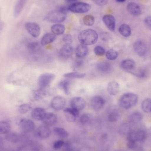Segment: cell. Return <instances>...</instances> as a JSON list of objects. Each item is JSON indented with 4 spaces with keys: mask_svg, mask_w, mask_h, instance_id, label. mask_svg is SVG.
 Returning a JSON list of instances; mask_svg holds the SVG:
<instances>
[{
    "mask_svg": "<svg viewBox=\"0 0 151 151\" xmlns=\"http://www.w3.org/2000/svg\"><path fill=\"white\" fill-rule=\"evenodd\" d=\"M73 51V47L70 45L65 44L60 50V56L65 59L69 58L72 55Z\"/></svg>",
    "mask_w": 151,
    "mask_h": 151,
    "instance_id": "obj_16",
    "label": "cell"
},
{
    "mask_svg": "<svg viewBox=\"0 0 151 151\" xmlns=\"http://www.w3.org/2000/svg\"><path fill=\"white\" fill-rule=\"evenodd\" d=\"M134 75L139 77V78H144L147 75L146 71L145 70H143V69H140L138 70L137 71L135 72L132 73Z\"/></svg>",
    "mask_w": 151,
    "mask_h": 151,
    "instance_id": "obj_44",
    "label": "cell"
},
{
    "mask_svg": "<svg viewBox=\"0 0 151 151\" xmlns=\"http://www.w3.org/2000/svg\"><path fill=\"white\" fill-rule=\"evenodd\" d=\"M65 151H72L71 150H66Z\"/></svg>",
    "mask_w": 151,
    "mask_h": 151,
    "instance_id": "obj_56",
    "label": "cell"
},
{
    "mask_svg": "<svg viewBox=\"0 0 151 151\" xmlns=\"http://www.w3.org/2000/svg\"><path fill=\"white\" fill-rule=\"evenodd\" d=\"M111 64L107 62H101L96 65L98 71L102 73H107L111 70Z\"/></svg>",
    "mask_w": 151,
    "mask_h": 151,
    "instance_id": "obj_20",
    "label": "cell"
},
{
    "mask_svg": "<svg viewBox=\"0 0 151 151\" xmlns=\"http://www.w3.org/2000/svg\"><path fill=\"white\" fill-rule=\"evenodd\" d=\"M138 101V97L133 93H127L122 95L119 100V104L123 109L128 110L134 106Z\"/></svg>",
    "mask_w": 151,
    "mask_h": 151,
    "instance_id": "obj_2",
    "label": "cell"
},
{
    "mask_svg": "<svg viewBox=\"0 0 151 151\" xmlns=\"http://www.w3.org/2000/svg\"><path fill=\"white\" fill-rule=\"evenodd\" d=\"M70 104L72 107L80 111L85 108L86 103L85 100L82 98L75 97L71 100Z\"/></svg>",
    "mask_w": 151,
    "mask_h": 151,
    "instance_id": "obj_11",
    "label": "cell"
},
{
    "mask_svg": "<svg viewBox=\"0 0 151 151\" xmlns=\"http://www.w3.org/2000/svg\"><path fill=\"white\" fill-rule=\"evenodd\" d=\"M142 109L146 113L151 112V99H147L143 101L142 104Z\"/></svg>",
    "mask_w": 151,
    "mask_h": 151,
    "instance_id": "obj_36",
    "label": "cell"
},
{
    "mask_svg": "<svg viewBox=\"0 0 151 151\" xmlns=\"http://www.w3.org/2000/svg\"><path fill=\"white\" fill-rule=\"evenodd\" d=\"M65 1L67 3L69 4L70 5V4H73L77 2L78 0H65Z\"/></svg>",
    "mask_w": 151,
    "mask_h": 151,
    "instance_id": "obj_51",
    "label": "cell"
},
{
    "mask_svg": "<svg viewBox=\"0 0 151 151\" xmlns=\"http://www.w3.org/2000/svg\"><path fill=\"white\" fill-rule=\"evenodd\" d=\"M27 0H18L14 8V15L16 17H17L21 14L23 11Z\"/></svg>",
    "mask_w": 151,
    "mask_h": 151,
    "instance_id": "obj_21",
    "label": "cell"
},
{
    "mask_svg": "<svg viewBox=\"0 0 151 151\" xmlns=\"http://www.w3.org/2000/svg\"><path fill=\"white\" fill-rule=\"evenodd\" d=\"M71 82L68 80L61 81L58 84V87L64 91L65 93L69 95L70 93Z\"/></svg>",
    "mask_w": 151,
    "mask_h": 151,
    "instance_id": "obj_24",
    "label": "cell"
},
{
    "mask_svg": "<svg viewBox=\"0 0 151 151\" xmlns=\"http://www.w3.org/2000/svg\"><path fill=\"white\" fill-rule=\"evenodd\" d=\"M127 147L129 150H134L137 149V144L136 142H130V141H128L127 143Z\"/></svg>",
    "mask_w": 151,
    "mask_h": 151,
    "instance_id": "obj_48",
    "label": "cell"
},
{
    "mask_svg": "<svg viewBox=\"0 0 151 151\" xmlns=\"http://www.w3.org/2000/svg\"><path fill=\"white\" fill-rule=\"evenodd\" d=\"M133 137L136 142H142L145 140L146 134L143 130H138L133 132Z\"/></svg>",
    "mask_w": 151,
    "mask_h": 151,
    "instance_id": "obj_25",
    "label": "cell"
},
{
    "mask_svg": "<svg viewBox=\"0 0 151 151\" xmlns=\"http://www.w3.org/2000/svg\"><path fill=\"white\" fill-rule=\"evenodd\" d=\"M136 151H144L142 149H141V148H140V149H137L136 150Z\"/></svg>",
    "mask_w": 151,
    "mask_h": 151,
    "instance_id": "obj_55",
    "label": "cell"
},
{
    "mask_svg": "<svg viewBox=\"0 0 151 151\" xmlns=\"http://www.w3.org/2000/svg\"><path fill=\"white\" fill-rule=\"evenodd\" d=\"M91 117L88 114H83L80 118V122L83 125H86L90 122Z\"/></svg>",
    "mask_w": 151,
    "mask_h": 151,
    "instance_id": "obj_40",
    "label": "cell"
},
{
    "mask_svg": "<svg viewBox=\"0 0 151 151\" xmlns=\"http://www.w3.org/2000/svg\"><path fill=\"white\" fill-rule=\"evenodd\" d=\"M128 11L130 14L134 16H139L141 14V9L137 4L134 2H130L127 6Z\"/></svg>",
    "mask_w": 151,
    "mask_h": 151,
    "instance_id": "obj_19",
    "label": "cell"
},
{
    "mask_svg": "<svg viewBox=\"0 0 151 151\" xmlns=\"http://www.w3.org/2000/svg\"><path fill=\"white\" fill-rule=\"evenodd\" d=\"M20 136L19 135L13 132H9L6 134L5 136V138L8 142L12 143H17L20 140Z\"/></svg>",
    "mask_w": 151,
    "mask_h": 151,
    "instance_id": "obj_28",
    "label": "cell"
},
{
    "mask_svg": "<svg viewBox=\"0 0 151 151\" xmlns=\"http://www.w3.org/2000/svg\"><path fill=\"white\" fill-rule=\"evenodd\" d=\"M67 17V13L59 9L50 12L47 16V19L50 22L56 24L63 23Z\"/></svg>",
    "mask_w": 151,
    "mask_h": 151,
    "instance_id": "obj_3",
    "label": "cell"
},
{
    "mask_svg": "<svg viewBox=\"0 0 151 151\" xmlns=\"http://www.w3.org/2000/svg\"><path fill=\"white\" fill-rule=\"evenodd\" d=\"M3 145V141L1 137H0V148H1Z\"/></svg>",
    "mask_w": 151,
    "mask_h": 151,
    "instance_id": "obj_53",
    "label": "cell"
},
{
    "mask_svg": "<svg viewBox=\"0 0 151 151\" xmlns=\"http://www.w3.org/2000/svg\"><path fill=\"white\" fill-rule=\"evenodd\" d=\"M11 129V126L9 122L0 121V134H8Z\"/></svg>",
    "mask_w": 151,
    "mask_h": 151,
    "instance_id": "obj_30",
    "label": "cell"
},
{
    "mask_svg": "<svg viewBox=\"0 0 151 151\" xmlns=\"http://www.w3.org/2000/svg\"><path fill=\"white\" fill-rule=\"evenodd\" d=\"M88 49L87 46L81 44L78 45L75 50V54L76 57L78 58H83L88 55Z\"/></svg>",
    "mask_w": 151,
    "mask_h": 151,
    "instance_id": "obj_18",
    "label": "cell"
},
{
    "mask_svg": "<svg viewBox=\"0 0 151 151\" xmlns=\"http://www.w3.org/2000/svg\"><path fill=\"white\" fill-rule=\"evenodd\" d=\"M83 22L84 24L88 26H91L95 24V19L92 15H88L83 18Z\"/></svg>",
    "mask_w": 151,
    "mask_h": 151,
    "instance_id": "obj_37",
    "label": "cell"
},
{
    "mask_svg": "<svg viewBox=\"0 0 151 151\" xmlns=\"http://www.w3.org/2000/svg\"><path fill=\"white\" fill-rule=\"evenodd\" d=\"M103 21L110 31L111 32L115 31L116 22L113 16L110 14L104 15L103 17Z\"/></svg>",
    "mask_w": 151,
    "mask_h": 151,
    "instance_id": "obj_12",
    "label": "cell"
},
{
    "mask_svg": "<svg viewBox=\"0 0 151 151\" xmlns=\"http://www.w3.org/2000/svg\"><path fill=\"white\" fill-rule=\"evenodd\" d=\"M91 1L99 6H104L108 3V0H91Z\"/></svg>",
    "mask_w": 151,
    "mask_h": 151,
    "instance_id": "obj_47",
    "label": "cell"
},
{
    "mask_svg": "<svg viewBox=\"0 0 151 151\" xmlns=\"http://www.w3.org/2000/svg\"><path fill=\"white\" fill-rule=\"evenodd\" d=\"M65 142L64 141L62 140H58L54 143L53 147L55 150H58L61 149L64 145Z\"/></svg>",
    "mask_w": 151,
    "mask_h": 151,
    "instance_id": "obj_46",
    "label": "cell"
},
{
    "mask_svg": "<svg viewBox=\"0 0 151 151\" xmlns=\"http://www.w3.org/2000/svg\"><path fill=\"white\" fill-rule=\"evenodd\" d=\"M46 114L47 113L44 109L38 107L33 110L31 113V116L34 119L40 121L43 120Z\"/></svg>",
    "mask_w": 151,
    "mask_h": 151,
    "instance_id": "obj_14",
    "label": "cell"
},
{
    "mask_svg": "<svg viewBox=\"0 0 151 151\" xmlns=\"http://www.w3.org/2000/svg\"><path fill=\"white\" fill-rule=\"evenodd\" d=\"M116 1L119 3H123L126 1V0H116Z\"/></svg>",
    "mask_w": 151,
    "mask_h": 151,
    "instance_id": "obj_54",
    "label": "cell"
},
{
    "mask_svg": "<svg viewBox=\"0 0 151 151\" xmlns=\"http://www.w3.org/2000/svg\"></svg>",
    "mask_w": 151,
    "mask_h": 151,
    "instance_id": "obj_58",
    "label": "cell"
},
{
    "mask_svg": "<svg viewBox=\"0 0 151 151\" xmlns=\"http://www.w3.org/2000/svg\"><path fill=\"white\" fill-rule=\"evenodd\" d=\"M145 23L147 27L151 30V16H149L145 19Z\"/></svg>",
    "mask_w": 151,
    "mask_h": 151,
    "instance_id": "obj_49",
    "label": "cell"
},
{
    "mask_svg": "<svg viewBox=\"0 0 151 151\" xmlns=\"http://www.w3.org/2000/svg\"><path fill=\"white\" fill-rule=\"evenodd\" d=\"M51 31L53 34L56 35H61L65 31V27L62 24H55L51 27Z\"/></svg>",
    "mask_w": 151,
    "mask_h": 151,
    "instance_id": "obj_29",
    "label": "cell"
},
{
    "mask_svg": "<svg viewBox=\"0 0 151 151\" xmlns=\"http://www.w3.org/2000/svg\"><path fill=\"white\" fill-rule=\"evenodd\" d=\"M150 87H151V82H150Z\"/></svg>",
    "mask_w": 151,
    "mask_h": 151,
    "instance_id": "obj_57",
    "label": "cell"
},
{
    "mask_svg": "<svg viewBox=\"0 0 151 151\" xmlns=\"http://www.w3.org/2000/svg\"><path fill=\"white\" fill-rule=\"evenodd\" d=\"M105 101L100 96H95L91 100V105L93 109L96 111L101 110L104 106Z\"/></svg>",
    "mask_w": 151,
    "mask_h": 151,
    "instance_id": "obj_13",
    "label": "cell"
},
{
    "mask_svg": "<svg viewBox=\"0 0 151 151\" xmlns=\"http://www.w3.org/2000/svg\"><path fill=\"white\" fill-rule=\"evenodd\" d=\"M119 133L122 136L127 135L129 134L131 131L130 127L127 124H124L122 125L119 128Z\"/></svg>",
    "mask_w": 151,
    "mask_h": 151,
    "instance_id": "obj_39",
    "label": "cell"
},
{
    "mask_svg": "<svg viewBox=\"0 0 151 151\" xmlns=\"http://www.w3.org/2000/svg\"><path fill=\"white\" fill-rule=\"evenodd\" d=\"M26 29L28 32L34 38H38L41 34V28L37 23L27 22L25 24Z\"/></svg>",
    "mask_w": 151,
    "mask_h": 151,
    "instance_id": "obj_6",
    "label": "cell"
},
{
    "mask_svg": "<svg viewBox=\"0 0 151 151\" xmlns=\"http://www.w3.org/2000/svg\"><path fill=\"white\" fill-rule=\"evenodd\" d=\"M3 23L0 19V31L2 30L3 28Z\"/></svg>",
    "mask_w": 151,
    "mask_h": 151,
    "instance_id": "obj_52",
    "label": "cell"
},
{
    "mask_svg": "<svg viewBox=\"0 0 151 151\" xmlns=\"http://www.w3.org/2000/svg\"><path fill=\"white\" fill-rule=\"evenodd\" d=\"M31 105L28 104H23L19 106V112L20 113L24 114L27 113L30 110H31Z\"/></svg>",
    "mask_w": 151,
    "mask_h": 151,
    "instance_id": "obj_42",
    "label": "cell"
},
{
    "mask_svg": "<svg viewBox=\"0 0 151 151\" xmlns=\"http://www.w3.org/2000/svg\"><path fill=\"white\" fill-rule=\"evenodd\" d=\"M64 112L65 113H67L70 114L76 117V118L79 117V111L75 108L73 107H69V108H65L64 110Z\"/></svg>",
    "mask_w": 151,
    "mask_h": 151,
    "instance_id": "obj_41",
    "label": "cell"
},
{
    "mask_svg": "<svg viewBox=\"0 0 151 151\" xmlns=\"http://www.w3.org/2000/svg\"><path fill=\"white\" fill-rule=\"evenodd\" d=\"M56 38L55 35L52 33H47L43 35L41 41V44L45 46L54 42Z\"/></svg>",
    "mask_w": 151,
    "mask_h": 151,
    "instance_id": "obj_23",
    "label": "cell"
},
{
    "mask_svg": "<svg viewBox=\"0 0 151 151\" xmlns=\"http://www.w3.org/2000/svg\"><path fill=\"white\" fill-rule=\"evenodd\" d=\"M118 55V52L114 49L109 50L106 54V58L111 61H113L117 59Z\"/></svg>",
    "mask_w": 151,
    "mask_h": 151,
    "instance_id": "obj_38",
    "label": "cell"
},
{
    "mask_svg": "<svg viewBox=\"0 0 151 151\" xmlns=\"http://www.w3.org/2000/svg\"><path fill=\"white\" fill-rule=\"evenodd\" d=\"M120 118L119 113L117 111H113L109 113L108 115V119L111 123L117 122Z\"/></svg>",
    "mask_w": 151,
    "mask_h": 151,
    "instance_id": "obj_35",
    "label": "cell"
},
{
    "mask_svg": "<svg viewBox=\"0 0 151 151\" xmlns=\"http://www.w3.org/2000/svg\"><path fill=\"white\" fill-rule=\"evenodd\" d=\"M55 78V75L53 73H48L41 74L38 79V84L40 88L47 89Z\"/></svg>",
    "mask_w": 151,
    "mask_h": 151,
    "instance_id": "obj_5",
    "label": "cell"
},
{
    "mask_svg": "<svg viewBox=\"0 0 151 151\" xmlns=\"http://www.w3.org/2000/svg\"><path fill=\"white\" fill-rule=\"evenodd\" d=\"M121 67L122 70L128 72H131L135 66L134 61L130 59H125L121 63Z\"/></svg>",
    "mask_w": 151,
    "mask_h": 151,
    "instance_id": "obj_15",
    "label": "cell"
},
{
    "mask_svg": "<svg viewBox=\"0 0 151 151\" xmlns=\"http://www.w3.org/2000/svg\"><path fill=\"white\" fill-rule=\"evenodd\" d=\"M98 37V34L96 31L89 29L82 31L78 38L81 44L88 46L95 44L97 42Z\"/></svg>",
    "mask_w": 151,
    "mask_h": 151,
    "instance_id": "obj_1",
    "label": "cell"
},
{
    "mask_svg": "<svg viewBox=\"0 0 151 151\" xmlns=\"http://www.w3.org/2000/svg\"><path fill=\"white\" fill-rule=\"evenodd\" d=\"M119 32L122 35L125 37H128L131 35V28L126 24H123L119 27Z\"/></svg>",
    "mask_w": 151,
    "mask_h": 151,
    "instance_id": "obj_27",
    "label": "cell"
},
{
    "mask_svg": "<svg viewBox=\"0 0 151 151\" xmlns=\"http://www.w3.org/2000/svg\"><path fill=\"white\" fill-rule=\"evenodd\" d=\"M91 6L89 4L77 2L68 6L69 11L75 13H84L88 12L91 9Z\"/></svg>",
    "mask_w": 151,
    "mask_h": 151,
    "instance_id": "obj_4",
    "label": "cell"
},
{
    "mask_svg": "<svg viewBox=\"0 0 151 151\" xmlns=\"http://www.w3.org/2000/svg\"><path fill=\"white\" fill-rule=\"evenodd\" d=\"M143 119V115L139 112L133 113L129 118V122L131 124H136L140 122Z\"/></svg>",
    "mask_w": 151,
    "mask_h": 151,
    "instance_id": "obj_26",
    "label": "cell"
},
{
    "mask_svg": "<svg viewBox=\"0 0 151 151\" xmlns=\"http://www.w3.org/2000/svg\"><path fill=\"white\" fill-rule=\"evenodd\" d=\"M107 91L110 95L115 96L119 93V85L116 82L109 83L107 85Z\"/></svg>",
    "mask_w": 151,
    "mask_h": 151,
    "instance_id": "obj_22",
    "label": "cell"
},
{
    "mask_svg": "<svg viewBox=\"0 0 151 151\" xmlns=\"http://www.w3.org/2000/svg\"><path fill=\"white\" fill-rule=\"evenodd\" d=\"M19 127L24 133H30L34 130L35 127L34 122L29 119H22L19 122Z\"/></svg>",
    "mask_w": 151,
    "mask_h": 151,
    "instance_id": "obj_7",
    "label": "cell"
},
{
    "mask_svg": "<svg viewBox=\"0 0 151 151\" xmlns=\"http://www.w3.org/2000/svg\"><path fill=\"white\" fill-rule=\"evenodd\" d=\"M94 53L96 55L102 56L105 54L106 51L104 49L100 46H96L94 49Z\"/></svg>",
    "mask_w": 151,
    "mask_h": 151,
    "instance_id": "obj_43",
    "label": "cell"
},
{
    "mask_svg": "<svg viewBox=\"0 0 151 151\" xmlns=\"http://www.w3.org/2000/svg\"><path fill=\"white\" fill-rule=\"evenodd\" d=\"M66 100L64 98L60 96L55 97L52 99L50 103L51 107L55 111H59L64 108Z\"/></svg>",
    "mask_w": 151,
    "mask_h": 151,
    "instance_id": "obj_8",
    "label": "cell"
},
{
    "mask_svg": "<svg viewBox=\"0 0 151 151\" xmlns=\"http://www.w3.org/2000/svg\"><path fill=\"white\" fill-rule=\"evenodd\" d=\"M83 61L81 59L76 60L75 63V66L76 68H80L83 65Z\"/></svg>",
    "mask_w": 151,
    "mask_h": 151,
    "instance_id": "obj_50",
    "label": "cell"
},
{
    "mask_svg": "<svg viewBox=\"0 0 151 151\" xmlns=\"http://www.w3.org/2000/svg\"><path fill=\"white\" fill-rule=\"evenodd\" d=\"M46 89H47L40 88L38 90L35 91L33 94L35 99L36 100L42 99L45 96L47 95V91Z\"/></svg>",
    "mask_w": 151,
    "mask_h": 151,
    "instance_id": "obj_33",
    "label": "cell"
},
{
    "mask_svg": "<svg viewBox=\"0 0 151 151\" xmlns=\"http://www.w3.org/2000/svg\"><path fill=\"white\" fill-rule=\"evenodd\" d=\"M86 74L83 73L72 72L65 73L63 75L64 77L68 79H82L85 77Z\"/></svg>",
    "mask_w": 151,
    "mask_h": 151,
    "instance_id": "obj_31",
    "label": "cell"
},
{
    "mask_svg": "<svg viewBox=\"0 0 151 151\" xmlns=\"http://www.w3.org/2000/svg\"><path fill=\"white\" fill-rule=\"evenodd\" d=\"M63 41L65 44L70 45L73 42V38L70 34H65L63 37Z\"/></svg>",
    "mask_w": 151,
    "mask_h": 151,
    "instance_id": "obj_45",
    "label": "cell"
},
{
    "mask_svg": "<svg viewBox=\"0 0 151 151\" xmlns=\"http://www.w3.org/2000/svg\"><path fill=\"white\" fill-rule=\"evenodd\" d=\"M27 48L31 54H34L40 51V46L38 42H32L27 45Z\"/></svg>",
    "mask_w": 151,
    "mask_h": 151,
    "instance_id": "obj_32",
    "label": "cell"
},
{
    "mask_svg": "<svg viewBox=\"0 0 151 151\" xmlns=\"http://www.w3.org/2000/svg\"><path fill=\"white\" fill-rule=\"evenodd\" d=\"M57 120V117L55 114L52 113H47L42 121L47 126H52L56 124Z\"/></svg>",
    "mask_w": 151,
    "mask_h": 151,
    "instance_id": "obj_17",
    "label": "cell"
},
{
    "mask_svg": "<svg viewBox=\"0 0 151 151\" xmlns=\"http://www.w3.org/2000/svg\"><path fill=\"white\" fill-rule=\"evenodd\" d=\"M134 50L138 56L143 57L147 52V47L143 41L138 40L134 44Z\"/></svg>",
    "mask_w": 151,
    "mask_h": 151,
    "instance_id": "obj_10",
    "label": "cell"
},
{
    "mask_svg": "<svg viewBox=\"0 0 151 151\" xmlns=\"http://www.w3.org/2000/svg\"><path fill=\"white\" fill-rule=\"evenodd\" d=\"M51 134V131L50 129L46 126H40L36 129L35 132L36 137L42 140L49 138Z\"/></svg>",
    "mask_w": 151,
    "mask_h": 151,
    "instance_id": "obj_9",
    "label": "cell"
},
{
    "mask_svg": "<svg viewBox=\"0 0 151 151\" xmlns=\"http://www.w3.org/2000/svg\"><path fill=\"white\" fill-rule=\"evenodd\" d=\"M55 134L61 138H67L69 135V133L63 128L56 127L54 129Z\"/></svg>",
    "mask_w": 151,
    "mask_h": 151,
    "instance_id": "obj_34",
    "label": "cell"
}]
</instances>
